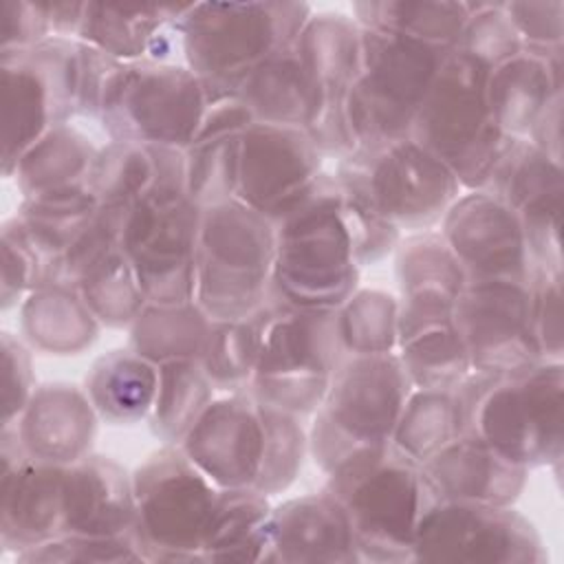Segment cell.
I'll list each match as a JSON object with an SVG mask.
<instances>
[{
  "label": "cell",
  "instance_id": "1",
  "mask_svg": "<svg viewBox=\"0 0 564 564\" xmlns=\"http://www.w3.org/2000/svg\"><path fill=\"white\" fill-rule=\"evenodd\" d=\"M562 361L540 359L513 372L471 370L454 390L463 432L524 467L562 463Z\"/></svg>",
  "mask_w": 564,
  "mask_h": 564
},
{
  "label": "cell",
  "instance_id": "2",
  "mask_svg": "<svg viewBox=\"0 0 564 564\" xmlns=\"http://www.w3.org/2000/svg\"><path fill=\"white\" fill-rule=\"evenodd\" d=\"M311 15L306 2H189L181 18L183 64L209 104L231 99L262 59L297 42Z\"/></svg>",
  "mask_w": 564,
  "mask_h": 564
},
{
  "label": "cell",
  "instance_id": "3",
  "mask_svg": "<svg viewBox=\"0 0 564 564\" xmlns=\"http://www.w3.org/2000/svg\"><path fill=\"white\" fill-rule=\"evenodd\" d=\"M359 271L341 214V185L324 172L315 192L275 223L269 302L335 311L359 289Z\"/></svg>",
  "mask_w": 564,
  "mask_h": 564
},
{
  "label": "cell",
  "instance_id": "4",
  "mask_svg": "<svg viewBox=\"0 0 564 564\" xmlns=\"http://www.w3.org/2000/svg\"><path fill=\"white\" fill-rule=\"evenodd\" d=\"M324 489L346 511L361 562H412L419 518L434 498L419 463L390 443L339 465Z\"/></svg>",
  "mask_w": 564,
  "mask_h": 564
},
{
  "label": "cell",
  "instance_id": "5",
  "mask_svg": "<svg viewBox=\"0 0 564 564\" xmlns=\"http://www.w3.org/2000/svg\"><path fill=\"white\" fill-rule=\"evenodd\" d=\"M489 64L452 48L410 137L449 165L463 189H485L516 139L502 134L487 101Z\"/></svg>",
  "mask_w": 564,
  "mask_h": 564
},
{
  "label": "cell",
  "instance_id": "6",
  "mask_svg": "<svg viewBox=\"0 0 564 564\" xmlns=\"http://www.w3.org/2000/svg\"><path fill=\"white\" fill-rule=\"evenodd\" d=\"M275 225L238 198L200 209L194 302L209 319H249L269 302Z\"/></svg>",
  "mask_w": 564,
  "mask_h": 564
},
{
  "label": "cell",
  "instance_id": "7",
  "mask_svg": "<svg viewBox=\"0 0 564 564\" xmlns=\"http://www.w3.org/2000/svg\"><path fill=\"white\" fill-rule=\"evenodd\" d=\"M412 381L397 357H341L315 410L308 452L328 476L357 454L390 445Z\"/></svg>",
  "mask_w": 564,
  "mask_h": 564
},
{
  "label": "cell",
  "instance_id": "8",
  "mask_svg": "<svg viewBox=\"0 0 564 564\" xmlns=\"http://www.w3.org/2000/svg\"><path fill=\"white\" fill-rule=\"evenodd\" d=\"M253 322L258 357L247 392L300 416L315 412L344 357L335 311L267 302Z\"/></svg>",
  "mask_w": 564,
  "mask_h": 564
},
{
  "label": "cell",
  "instance_id": "9",
  "mask_svg": "<svg viewBox=\"0 0 564 564\" xmlns=\"http://www.w3.org/2000/svg\"><path fill=\"white\" fill-rule=\"evenodd\" d=\"M449 51L361 26V66L346 97V121L355 148L410 137Z\"/></svg>",
  "mask_w": 564,
  "mask_h": 564
},
{
  "label": "cell",
  "instance_id": "10",
  "mask_svg": "<svg viewBox=\"0 0 564 564\" xmlns=\"http://www.w3.org/2000/svg\"><path fill=\"white\" fill-rule=\"evenodd\" d=\"M335 176L401 231L432 229L463 192L449 165L412 137L357 145Z\"/></svg>",
  "mask_w": 564,
  "mask_h": 564
},
{
  "label": "cell",
  "instance_id": "11",
  "mask_svg": "<svg viewBox=\"0 0 564 564\" xmlns=\"http://www.w3.org/2000/svg\"><path fill=\"white\" fill-rule=\"evenodd\" d=\"M198 223L200 207L185 192V174L161 178L126 212L119 249L148 302L194 300Z\"/></svg>",
  "mask_w": 564,
  "mask_h": 564
},
{
  "label": "cell",
  "instance_id": "12",
  "mask_svg": "<svg viewBox=\"0 0 564 564\" xmlns=\"http://www.w3.org/2000/svg\"><path fill=\"white\" fill-rule=\"evenodd\" d=\"M134 535L148 562H205L203 538L218 487L183 454L163 445L132 471Z\"/></svg>",
  "mask_w": 564,
  "mask_h": 564
},
{
  "label": "cell",
  "instance_id": "13",
  "mask_svg": "<svg viewBox=\"0 0 564 564\" xmlns=\"http://www.w3.org/2000/svg\"><path fill=\"white\" fill-rule=\"evenodd\" d=\"M207 106L203 84L185 64L123 62L106 90L97 123L110 141L185 150Z\"/></svg>",
  "mask_w": 564,
  "mask_h": 564
},
{
  "label": "cell",
  "instance_id": "14",
  "mask_svg": "<svg viewBox=\"0 0 564 564\" xmlns=\"http://www.w3.org/2000/svg\"><path fill=\"white\" fill-rule=\"evenodd\" d=\"M2 174L11 178L22 152L48 128L77 117L82 42L46 37L29 51L0 55Z\"/></svg>",
  "mask_w": 564,
  "mask_h": 564
},
{
  "label": "cell",
  "instance_id": "15",
  "mask_svg": "<svg viewBox=\"0 0 564 564\" xmlns=\"http://www.w3.org/2000/svg\"><path fill=\"white\" fill-rule=\"evenodd\" d=\"M535 527L513 505L432 498L416 524L412 562L542 564Z\"/></svg>",
  "mask_w": 564,
  "mask_h": 564
},
{
  "label": "cell",
  "instance_id": "16",
  "mask_svg": "<svg viewBox=\"0 0 564 564\" xmlns=\"http://www.w3.org/2000/svg\"><path fill=\"white\" fill-rule=\"evenodd\" d=\"M295 53L315 97L304 132L324 156L339 161L355 150L346 97L361 66V26L339 11L313 13L295 42Z\"/></svg>",
  "mask_w": 564,
  "mask_h": 564
},
{
  "label": "cell",
  "instance_id": "17",
  "mask_svg": "<svg viewBox=\"0 0 564 564\" xmlns=\"http://www.w3.org/2000/svg\"><path fill=\"white\" fill-rule=\"evenodd\" d=\"M452 317L471 370L513 372L542 359L531 319V282L467 280Z\"/></svg>",
  "mask_w": 564,
  "mask_h": 564
},
{
  "label": "cell",
  "instance_id": "18",
  "mask_svg": "<svg viewBox=\"0 0 564 564\" xmlns=\"http://www.w3.org/2000/svg\"><path fill=\"white\" fill-rule=\"evenodd\" d=\"M324 154L302 128L253 123L242 132L236 198L273 225L319 185Z\"/></svg>",
  "mask_w": 564,
  "mask_h": 564
},
{
  "label": "cell",
  "instance_id": "19",
  "mask_svg": "<svg viewBox=\"0 0 564 564\" xmlns=\"http://www.w3.org/2000/svg\"><path fill=\"white\" fill-rule=\"evenodd\" d=\"M441 236L467 280H531V262L518 214L487 189H463L441 218Z\"/></svg>",
  "mask_w": 564,
  "mask_h": 564
},
{
  "label": "cell",
  "instance_id": "20",
  "mask_svg": "<svg viewBox=\"0 0 564 564\" xmlns=\"http://www.w3.org/2000/svg\"><path fill=\"white\" fill-rule=\"evenodd\" d=\"M0 542L15 555L62 533L64 467L29 456L13 425L0 436Z\"/></svg>",
  "mask_w": 564,
  "mask_h": 564
},
{
  "label": "cell",
  "instance_id": "21",
  "mask_svg": "<svg viewBox=\"0 0 564 564\" xmlns=\"http://www.w3.org/2000/svg\"><path fill=\"white\" fill-rule=\"evenodd\" d=\"M178 447L218 489L253 487L264 447L260 401L249 392L214 397Z\"/></svg>",
  "mask_w": 564,
  "mask_h": 564
},
{
  "label": "cell",
  "instance_id": "22",
  "mask_svg": "<svg viewBox=\"0 0 564 564\" xmlns=\"http://www.w3.org/2000/svg\"><path fill=\"white\" fill-rule=\"evenodd\" d=\"M99 414L86 390L53 381L33 390L26 408L11 423L24 452L37 460L70 465L93 454Z\"/></svg>",
  "mask_w": 564,
  "mask_h": 564
},
{
  "label": "cell",
  "instance_id": "23",
  "mask_svg": "<svg viewBox=\"0 0 564 564\" xmlns=\"http://www.w3.org/2000/svg\"><path fill=\"white\" fill-rule=\"evenodd\" d=\"M134 518L132 474L117 460L88 454L64 467L59 535H128Z\"/></svg>",
  "mask_w": 564,
  "mask_h": 564
},
{
  "label": "cell",
  "instance_id": "24",
  "mask_svg": "<svg viewBox=\"0 0 564 564\" xmlns=\"http://www.w3.org/2000/svg\"><path fill=\"white\" fill-rule=\"evenodd\" d=\"M421 469L436 498L500 507L513 505L529 480V469L507 460L469 432L458 434Z\"/></svg>",
  "mask_w": 564,
  "mask_h": 564
},
{
  "label": "cell",
  "instance_id": "25",
  "mask_svg": "<svg viewBox=\"0 0 564 564\" xmlns=\"http://www.w3.org/2000/svg\"><path fill=\"white\" fill-rule=\"evenodd\" d=\"M269 562H361L341 505L322 489L284 500L271 511Z\"/></svg>",
  "mask_w": 564,
  "mask_h": 564
},
{
  "label": "cell",
  "instance_id": "26",
  "mask_svg": "<svg viewBox=\"0 0 564 564\" xmlns=\"http://www.w3.org/2000/svg\"><path fill=\"white\" fill-rule=\"evenodd\" d=\"M401 317L452 315L467 275L441 231H414L394 249Z\"/></svg>",
  "mask_w": 564,
  "mask_h": 564
},
{
  "label": "cell",
  "instance_id": "27",
  "mask_svg": "<svg viewBox=\"0 0 564 564\" xmlns=\"http://www.w3.org/2000/svg\"><path fill=\"white\" fill-rule=\"evenodd\" d=\"M555 95H562V51L540 55L522 48L489 68L491 119L511 139H527Z\"/></svg>",
  "mask_w": 564,
  "mask_h": 564
},
{
  "label": "cell",
  "instance_id": "28",
  "mask_svg": "<svg viewBox=\"0 0 564 564\" xmlns=\"http://www.w3.org/2000/svg\"><path fill=\"white\" fill-rule=\"evenodd\" d=\"M185 174V152L130 141H108L99 148L86 176L101 207L128 212L154 183Z\"/></svg>",
  "mask_w": 564,
  "mask_h": 564
},
{
  "label": "cell",
  "instance_id": "29",
  "mask_svg": "<svg viewBox=\"0 0 564 564\" xmlns=\"http://www.w3.org/2000/svg\"><path fill=\"white\" fill-rule=\"evenodd\" d=\"M99 322L75 284L53 282L31 291L20 304L24 341L46 355H79L99 333Z\"/></svg>",
  "mask_w": 564,
  "mask_h": 564
},
{
  "label": "cell",
  "instance_id": "30",
  "mask_svg": "<svg viewBox=\"0 0 564 564\" xmlns=\"http://www.w3.org/2000/svg\"><path fill=\"white\" fill-rule=\"evenodd\" d=\"M394 352L414 388L456 390L471 372L467 348L452 315H399Z\"/></svg>",
  "mask_w": 564,
  "mask_h": 564
},
{
  "label": "cell",
  "instance_id": "31",
  "mask_svg": "<svg viewBox=\"0 0 564 564\" xmlns=\"http://www.w3.org/2000/svg\"><path fill=\"white\" fill-rule=\"evenodd\" d=\"M271 511L269 496L256 487L218 489L203 538V560L269 562Z\"/></svg>",
  "mask_w": 564,
  "mask_h": 564
},
{
  "label": "cell",
  "instance_id": "32",
  "mask_svg": "<svg viewBox=\"0 0 564 564\" xmlns=\"http://www.w3.org/2000/svg\"><path fill=\"white\" fill-rule=\"evenodd\" d=\"M159 386V366L128 348H117L93 361L86 394L106 423L130 425L148 419Z\"/></svg>",
  "mask_w": 564,
  "mask_h": 564
},
{
  "label": "cell",
  "instance_id": "33",
  "mask_svg": "<svg viewBox=\"0 0 564 564\" xmlns=\"http://www.w3.org/2000/svg\"><path fill=\"white\" fill-rule=\"evenodd\" d=\"M189 4L86 2L77 40L121 62L145 59L159 33Z\"/></svg>",
  "mask_w": 564,
  "mask_h": 564
},
{
  "label": "cell",
  "instance_id": "34",
  "mask_svg": "<svg viewBox=\"0 0 564 564\" xmlns=\"http://www.w3.org/2000/svg\"><path fill=\"white\" fill-rule=\"evenodd\" d=\"M256 123L293 126L308 123L313 112V86L295 53V44L262 59L240 84L236 95Z\"/></svg>",
  "mask_w": 564,
  "mask_h": 564
},
{
  "label": "cell",
  "instance_id": "35",
  "mask_svg": "<svg viewBox=\"0 0 564 564\" xmlns=\"http://www.w3.org/2000/svg\"><path fill=\"white\" fill-rule=\"evenodd\" d=\"M99 148L73 123L48 128L18 159L11 178L22 198L86 183Z\"/></svg>",
  "mask_w": 564,
  "mask_h": 564
},
{
  "label": "cell",
  "instance_id": "36",
  "mask_svg": "<svg viewBox=\"0 0 564 564\" xmlns=\"http://www.w3.org/2000/svg\"><path fill=\"white\" fill-rule=\"evenodd\" d=\"M97 212L99 200L86 183H79L24 196L15 216L22 220L42 256L53 264L59 282L66 249L93 223Z\"/></svg>",
  "mask_w": 564,
  "mask_h": 564
},
{
  "label": "cell",
  "instance_id": "37",
  "mask_svg": "<svg viewBox=\"0 0 564 564\" xmlns=\"http://www.w3.org/2000/svg\"><path fill=\"white\" fill-rule=\"evenodd\" d=\"M467 15L469 2L452 0L352 2V18L359 26L414 37L443 48H456Z\"/></svg>",
  "mask_w": 564,
  "mask_h": 564
},
{
  "label": "cell",
  "instance_id": "38",
  "mask_svg": "<svg viewBox=\"0 0 564 564\" xmlns=\"http://www.w3.org/2000/svg\"><path fill=\"white\" fill-rule=\"evenodd\" d=\"M212 319L192 300L178 304L148 302L128 326V346L152 364L198 359Z\"/></svg>",
  "mask_w": 564,
  "mask_h": 564
},
{
  "label": "cell",
  "instance_id": "39",
  "mask_svg": "<svg viewBox=\"0 0 564 564\" xmlns=\"http://www.w3.org/2000/svg\"><path fill=\"white\" fill-rule=\"evenodd\" d=\"M214 390L198 359L161 364L156 397L148 414L152 434L163 445H178L214 399Z\"/></svg>",
  "mask_w": 564,
  "mask_h": 564
},
{
  "label": "cell",
  "instance_id": "40",
  "mask_svg": "<svg viewBox=\"0 0 564 564\" xmlns=\"http://www.w3.org/2000/svg\"><path fill=\"white\" fill-rule=\"evenodd\" d=\"M463 434L460 405L454 390L412 388L392 432V445L423 465Z\"/></svg>",
  "mask_w": 564,
  "mask_h": 564
},
{
  "label": "cell",
  "instance_id": "41",
  "mask_svg": "<svg viewBox=\"0 0 564 564\" xmlns=\"http://www.w3.org/2000/svg\"><path fill=\"white\" fill-rule=\"evenodd\" d=\"M335 330L344 357L394 352L399 300L379 289H357L335 308Z\"/></svg>",
  "mask_w": 564,
  "mask_h": 564
},
{
  "label": "cell",
  "instance_id": "42",
  "mask_svg": "<svg viewBox=\"0 0 564 564\" xmlns=\"http://www.w3.org/2000/svg\"><path fill=\"white\" fill-rule=\"evenodd\" d=\"M75 286L97 322L108 328H128L148 304V297L119 247L90 267Z\"/></svg>",
  "mask_w": 564,
  "mask_h": 564
},
{
  "label": "cell",
  "instance_id": "43",
  "mask_svg": "<svg viewBox=\"0 0 564 564\" xmlns=\"http://www.w3.org/2000/svg\"><path fill=\"white\" fill-rule=\"evenodd\" d=\"M487 192L505 200L513 212L544 196L564 194L562 161H555L529 139H516L496 165Z\"/></svg>",
  "mask_w": 564,
  "mask_h": 564
},
{
  "label": "cell",
  "instance_id": "44",
  "mask_svg": "<svg viewBox=\"0 0 564 564\" xmlns=\"http://www.w3.org/2000/svg\"><path fill=\"white\" fill-rule=\"evenodd\" d=\"M242 132L198 134L185 152V192L203 209L236 198Z\"/></svg>",
  "mask_w": 564,
  "mask_h": 564
},
{
  "label": "cell",
  "instance_id": "45",
  "mask_svg": "<svg viewBox=\"0 0 564 564\" xmlns=\"http://www.w3.org/2000/svg\"><path fill=\"white\" fill-rule=\"evenodd\" d=\"M258 357V333L249 319H212L198 364L216 390L249 388Z\"/></svg>",
  "mask_w": 564,
  "mask_h": 564
},
{
  "label": "cell",
  "instance_id": "46",
  "mask_svg": "<svg viewBox=\"0 0 564 564\" xmlns=\"http://www.w3.org/2000/svg\"><path fill=\"white\" fill-rule=\"evenodd\" d=\"M264 425L262 463L256 478V489L273 496L289 489L302 471L304 456L308 452V434L300 421V414L260 403Z\"/></svg>",
  "mask_w": 564,
  "mask_h": 564
},
{
  "label": "cell",
  "instance_id": "47",
  "mask_svg": "<svg viewBox=\"0 0 564 564\" xmlns=\"http://www.w3.org/2000/svg\"><path fill=\"white\" fill-rule=\"evenodd\" d=\"M57 282V271L42 256L18 216L2 225V311L20 306L22 300L46 284Z\"/></svg>",
  "mask_w": 564,
  "mask_h": 564
},
{
  "label": "cell",
  "instance_id": "48",
  "mask_svg": "<svg viewBox=\"0 0 564 564\" xmlns=\"http://www.w3.org/2000/svg\"><path fill=\"white\" fill-rule=\"evenodd\" d=\"M18 562H148L134 533L128 535H77L64 533L20 555Z\"/></svg>",
  "mask_w": 564,
  "mask_h": 564
},
{
  "label": "cell",
  "instance_id": "49",
  "mask_svg": "<svg viewBox=\"0 0 564 564\" xmlns=\"http://www.w3.org/2000/svg\"><path fill=\"white\" fill-rule=\"evenodd\" d=\"M456 48L496 66L522 51V42L505 11V2H469V15Z\"/></svg>",
  "mask_w": 564,
  "mask_h": 564
},
{
  "label": "cell",
  "instance_id": "50",
  "mask_svg": "<svg viewBox=\"0 0 564 564\" xmlns=\"http://www.w3.org/2000/svg\"><path fill=\"white\" fill-rule=\"evenodd\" d=\"M341 185V183H339ZM341 214L348 227L355 260L359 267L377 264L392 253L401 240V229L375 212L364 198L341 185Z\"/></svg>",
  "mask_w": 564,
  "mask_h": 564
},
{
  "label": "cell",
  "instance_id": "51",
  "mask_svg": "<svg viewBox=\"0 0 564 564\" xmlns=\"http://www.w3.org/2000/svg\"><path fill=\"white\" fill-rule=\"evenodd\" d=\"M505 11L522 42L524 51L551 55L564 51V2H505Z\"/></svg>",
  "mask_w": 564,
  "mask_h": 564
},
{
  "label": "cell",
  "instance_id": "52",
  "mask_svg": "<svg viewBox=\"0 0 564 564\" xmlns=\"http://www.w3.org/2000/svg\"><path fill=\"white\" fill-rule=\"evenodd\" d=\"M531 319L542 359L562 361V275H533L531 280Z\"/></svg>",
  "mask_w": 564,
  "mask_h": 564
},
{
  "label": "cell",
  "instance_id": "53",
  "mask_svg": "<svg viewBox=\"0 0 564 564\" xmlns=\"http://www.w3.org/2000/svg\"><path fill=\"white\" fill-rule=\"evenodd\" d=\"M33 359L26 344L2 333V425L18 421L33 394Z\"/></svg>",
  "mask_w": 564,
  "mask_h": 564
},
{
  "label": "cell",
  "instance_id": "54",
  "mask_svg": "<svg viewBox=\"0 0 564 564\" xmlns=\"http://www.w3.org/2000/svg\"><path fill=\"white\" fill-rule=\"evenodd\" d=\"M46 37H51V29L37 2H0V55L29 51Z\"/></svg>",
  "mask_w": 564,
  "mask_h": 564
},
{
  "label": "cell",
  "instance_id": "55",
  "mask_svg": "<svg viewBox=\"0 0 564 564\" xmlns=\"http://www.w3.org/2000/svg\"><path fill=\"white\" fill-rule=\"evenodd\" d=\"M527 139L555 161H562V95L551 99Z\"/></svg>",
  "mask_w": 564,
  "mask_h": 564
},
{
  "label": "cell",
  "instance_id": "56",
  "mask_svg": "<svg viewBox=\"0 0 564 564\" xmlns=\"http://www.w3.org/2000/svg\"><path fill=\"white\" fill-rule=\"evenodd\" d=\"M37 4L48 22L51 37L55 35V37H75L77 40L86 2L64 0V2H37Z\"/></svg>",
  "mask_w": 564,
  "mask_h": 564
}]
</instances>
